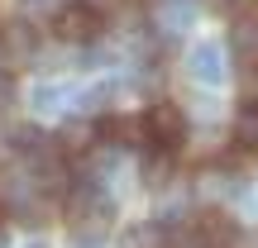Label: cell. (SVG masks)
Wrapping results in <instances>:
<instances>
[{
  "instance_id": "2",
  "label": "cell",
  "mask_w": 258,
  "mask_h": 248,
  "mask_svg": "<svg viewBox=\"0 0 258 248\" xmlns=\"http://www.w3.org/2000/svg\"><path fill=\"white\" fill-rule=\"evenodd\" d=\"M101 29H105V19H101V15H91L82 0L53 15V34L62 38V43H96V38H101Z\"/></svg>"
},
{
  "instance_id": "5",
  "label": "cell",
  "mask_w": 258,
  "mask_h": 248,
  "mask_svg": "<svg viewBox=\"0 0 258 248\" xmlns=\"http://www.w3.org/2000/svg\"><path fill=\"white\" fill-rule=\"evenodd\" d=\"M234 53L244 57V67H258V19H244V24H234Z\"/></svg>"
},
{
  "instance_id": "9",
  "label": "cell",
  "mask_w": 258,
  "mask_h": 248,
  "mask_svg": "<svg viewBox=\"0 0 258 248\" xmlns=\"http://www.w3.org/2000/svg\"><path fill=\"white\" fill-rule=\"evenodd\" d=\"M0 34H5V24H0Z\"/></svg>"
},
{
  "instance_id": "3",
  "label": "cell",
  "mask_w": 258,
  "mask_h": 248,
  "mask_svg": "<svg viewBox=\"0 0 258 248\" xmlns=\"http://www.w3.org/2000/svg\"><path fill=\"white\" fill-rule=\"evenodd\" d=\"M234 239H239V229H234V220L225 210H201L191 224V243L201 248H234Z\"/></svg>"
},
{
  "instance_id": "4",
  "label": "cell",
  "mask_w": 258,
  "mask_h": 248,
  "mask_svg": "<svg viewBox=\"0 0 258 248\" xmlns=\"http://www.w3.org/2000/svg\"><path fill=\"white\" fill-rule=\"evenodd\" d=\"M186 72L196 76V81H225V53L215 43H196L191 48V57H186Z\"/></svg>"
},
{
  "instance_id": "8",
  "label": "cell",
  "mask_w": 258,
  "mask_h": 248,
  "mask_svg": "<svg viewBox=\"0 0 258 248\" xmlns=\"http://www.w3.org/2000/svg\"><path fill=\"white\" fill-rule=\"evenodd\" d=\"M91 15H101V19H110V15H120V10L129 5V0H82Z\"/></svg>"
},
{
  "instance_id": "6",
  "label": "cell",
  "mask_w": 258,
  "mask_h": 248,
  "mask_svg": "<svg viewBox=\"0 0 258 248\" xmlns=\"http://www.w3.org/2000/svg\"><path fill=\"white\" fill-rule=\"evenodd\" d=\"M234 138H239L244 148H258V101L253 96L239 105V115H234Z\"/></svg>"
},
{
  "instance_id": "7",
  "label": "cell",
  "mask_w": 258,
  "mask_h": 248,
  "mask_svg": "<svg viewBox=\"0 0 258 248\" xmlns=\"http://www.w3.org/2000/svg\"><path fill=\"white\" fill-rule=\"evenodd\" d=\"M191 15H196V0H158V24H167V29L191 24Z\"/></svg>"
},
{
  "instance_id": "1",
  "label": "cell",
  "mask_w": 258,
  "mask_h": 248,
  "mask_svg": "<svg viewBox=\"0 0 258 248\" xmlns=\"http://www.w3.org/2000/svg\"><path fill=\"white\" fill-rule=\"evenodd\" d=\"M139 129H144V138H148L153 148H163V153H172V148H182V138H186V115L177 110L172 101H153Z\"/></svg>"
}]
</instances>
